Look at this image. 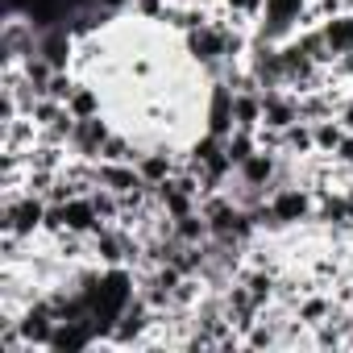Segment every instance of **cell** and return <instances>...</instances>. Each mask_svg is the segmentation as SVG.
Returning a JSON list of instances; mask_svg holds the SVG:
<instances>
[{
	"label": "cell",
	"instance_id": "cell-4",
	"mask_svg": "<svg viewBox=\"0 0 353 353\" xmlns=\"http://www.w3.org/2000/svg\"><path fill=\"white\" fill-rule=\"evenodd\" d=\"M75 46H79V42H75V34L67 30V21H59V26L42 30V38H38V54H46L54 71H67V67H71Z\"/></svg>",
	"mask_w": 353,
	"mask_h": 353
},
{
	"label": "cell",
	"instance_id": "cell-3",
	"mask_svg": "<svg viewBox=\"0 0 353 353\" xmlns=\"http://www.w3.org/2000/svg\"><path fill=\"white\" fill-rule=\"evenodd\" d=\"M295 121H303L299 117V96L291 92V88H266L262 92V125L266 129H291Z\"/></svg>",
	"mask_w": 353,
	"mask_h": 353
},
{
	"label": "cell",
	"instance_id": "cell-14",
	"mask_svg": "<svg viewBox=\"0 0 353 353\" xmlns=\"http://www.w3.org/2000/svg\"><path fill=\"white\" fill-rule=\"evenodd\" d=\"M225 9H229L233 17H241L245 26H258L262 13H266V0H225Z\"/></svg>",
	"mask_w": 353,
	"mask_h": 353
},
{
	"label": "cell",
	"instance_id": "cell-2",
	"mask_svg": "<svg viewBox=\"0 0 353 353\" xmlns=\"http://www.w3.org/2000/svg\"><path fill=\"white\" fill-rule=\"evenodd\" d=\"M270 208H274V216L287 225V229H299V225H307L312 216H316V196H312V188H279L274 196H270Z\"/></svg>",
	"mask_w": 353,
	"mask_h": 353
},
{
	"label": "cell",
	"instance_id": "cell-16",
	"mask_svg": "<svg viewBox=\"0 0 353 353\" xmlns=\"http://www.w3.org/2000/svg\"><path fill=\"white\" fill-rule=\"evenodd\" d=\"M345 9H349V13H353V0H345Z\"/></svg>",
	"mask_w": 353,
	"mask_h": 353
},
{
	"label": "cell",
	"instance_id": "cell-11",
	"mask_svg": "<svg viewBox=\"0 0 353 353\" xmlns=\"http://www.w3.org/2000/svg\"><path fill=\"white\" fill-rule=\"evenodd\" d=\"M312 133H316V154L332 158V150H336L341 137H345V125H341L336 117H324V121H312Z\"/></svg>",
	"mask_w": 353,
	"mask_h": 353
},
{
	"label": "cell",
	"instance_id": "cell-6",
	"mask_svg": "<svg viewBox=\"0 0 353 353\" xmlns=\"http://www.w3.org/2000/svg\"><path fill=\"white\" fill-rule=\"evenodd\" d=\"M332 312H336V303H332V291H328V287H316V291H307V295L295 303V320H303L307 328L324 324Z\"/></svg>",
	"mask_w": 353,
	"mask_h": 353
},
{
	"label": "cell",
	"instance_id": "cell-1",
	"mask_svg": "<svg viewBox=\"0 0 353 353\" xmlns=\"http://www.w3.org/2000/svg\"><path fill=\"white\" fill-rule=\"evenodd\" d=\"M112 121L100 112V117H88V121H75V133H71V141H67V150H71V158H83V162H100V150H104V141L112 137Z\"/></svg>",
	"mask_w": 353,
	"mask_h": 353
},
{
	"label": "cell",
	"instance_id": "cell-17",
	"mask_svg": "<svg viewBox=\"0 0 353 353\" xmlns=\"http://www.w3.org/2000/svg\"><path fill=\"white\" fill-rule=\"evenodd\" d=\"M349 312H353V299H349Z\"/></svg>",
	"mask_w": 353,
	"mask_h": 353
},
{
	"label": "cell",
	"instance_id": "cell-12",
	"mask_svg": "<svg viewBox=\"0 0 353 353\" xmlns=\"http://www.w3.org/2000/svg\"><path fill=\"white\" fill-rule=\"evenodd\" d=\"M254 150H258V137H254L250 129H233V133L225 137V154H229L233 170H237V166H241V162H245V158H250Z\"/></svg>",
	"mask_w": 353,
	"mask_h": 353
},
{
	"label": "cell",
	"instance_id": "cell-9",
	"mask_svg": "<svg viewBox=\"0 0 353 353\" xmlns=\"http://www.w3.org/2000/svg\"><path fill=\"white\" fill-rule=\"evenodd\" d=\"M233 125L250 129V133L262 125V92H237L233 96Z\"/></svg>",
	"mask_w": 353,
	"mask_h": 353
},
{
	"label": "cell",
	"instance_id": "cell-7",
	"mask_svg": "<svg viewBox=\"0 0 353 353\" xmlns=\"http://www.w3.org/2000/svg\"><path fill=\"white\" fill-rule=\"evenodd\" d=\"M67 108H71V117H75V121L100 117V112H104V92H100V83H96V79H79V88L71 92Z\"/></svg>",
	"mask_w": 353,
	"mask_h": 353
},
{
	"label": "cell",
	"instance_id": "cell-8",
	"mask_svg": "<svg viewBox=\"0 0 353 353\" xmlns=\"http://www.w3.org/2000/svg\"><path fill=\"white\" fill-rule=\"evenodd\" d=\"M320 30H324L328 46H332V54H349V50H353V13H349V9L336 13V17H324Z\"/></svg>",
	"mask_w": 353,
	"mask_h": 353
},
{
	"label": "cell",
	"instance_id": "cell-10",
	"mask_svg": "<svg viewBox=\"0 0 353 353\" xmlns=\"http://www.w3.org/2000/svg\"><path fill=\"white\" fill-rule=\"evenodd\" d=\"M283 154H291V158H312L316 154L312 121H295L291 129H283Z\"/></svg>",
	"mask_w": 353,
	"mask_h": 353
},
{
	"label": "cell",
	"instance_id": "cell-5",
	"mask_svg": "<svg viewBox=\"0 0 353 353\" xmlns=\"http://www.w3.org/2000/svg\"><path fill=\"white\" fill-rule=\"evenodd\" d=\"M274 170H279V154H270V150H254L233 174H237V179H245L250 188H262V192H266L270 179H274ZM266 200H270V196H266Z\"/></svg>",
	"mask_w": 353,
	"mask_h": 353
},
{
	"label": "cell",
	"instance_id": "cell-13",
	"mask_svg": "<svg viewBox=\"0 0 353 353\" xmlns=\"http://www.w3.org/2000/svg\"><path fill=\"white\" fill-rule=\"evenodd\" d=\"M92 204H96V216H100L104 225H121L125 208H121V196H117L112 188H96V192H92Z\"/></svg>",
	"mask_w": 353,
	"mask_h": 353
},
{
	"label": "cell",
	"instance_id": "cell-15",
	"mask_svg": "<svg viewBox=\"0 0 353 353\" xmlns=\"http://www.w3.org/2000/svg\"><path fill=\"white\" fill-rule=\"evenodd\" d=\"M332 162H341V166H353V133H345V137H341V145L332 150Z\"/></svg>",
	"mask_w": 353,
	"mask_h": 353
}]
</instances>
